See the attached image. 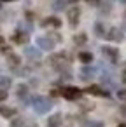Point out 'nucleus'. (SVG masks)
I'll list each match as a JSON object with an SVG mask.
<instances>
[{"label": "nucleus", "instance_id": "f257e3e1", "mask_svg": "<svg viewBox=\"0 0 126 127\" xmlns=\"http://www.w3.org/2000/svg\"><path fill=\"white\" fill-rule=\"evenodd\" d=\"M32 106H33V110H35L39 115H44V113H47V111L53 108V101H51L49 97L35 96V97H32Z\"/></svg>", "mask_w": 126, "mask_h": 127}, {"label": "nucleus", "instance_id": "f03ea898", "mask_svg": "<svg viewBox=\"0 0 126 127\" xmlns=\"http://www.w3.org/2000/svg\"><path fill=\"white\" fill-rule=\"evenodd\" d=\"M61 94H63V97L68 99V101H77V99H81L82 91L77 89V87H65V89L61 91Z\"/></svg>", "mask_w": 126, "mask_h": 127}, {"label": "nucleus", "instance_id": "7ed1b4c3", "mask_svg": "<svg viewBox=\"0 0 126 127\" xmlns=\"http://www.w3.org/2000/svg\"><path fill=\"white\" fill-rule=\"evenodd\" d=\"M102 54L112 63V64H116L117 61H119V51L117 49H114V47H109V45H103L102 47Z\"/></svg>", "mask_w": 126, "mask_h": 127}, {"label": "nucleus", "instance_id": "20e7f679", "mask_svg": "<svg viewBox=\"0 0 126 127\" xmlns=\"http://www.w3.org/2000/svg\"><path fill=\"white\" fill-rule=\"evenodd\" d=\"M105 38L110 40V42H123V40H124V33H123V30H119V28H110V30L105 33Z\"/></svg>", "mask_w": 126, "mask_h": 127}, {"label": "nucleus", "instance_id": "39448f33", "mask_svg": "<svg viewBox=\"0 0 126 127\" xmlns=\"http://www.w3.org/2000/svg\"><path fill=\"white\" fill-rule=\"evenodd\" d=\"M79 16H81V9H79L77 5H74V7L68 11V23H70L72 28H75V26L79 25Z\"/></svg>", "mask_w": 126, "mask_h": 127}, {"label": "nucleus", "instance_id": "423d86ee", "mask_svg": "<svg viewBox=\"0 0 126 127\" xmlns=\"http://www.w3.org/2000/svg\"><path fill=\"white\" fill-rule=\"evenodd\" d=\"M37 45H39V49H44V51H53L54 49V42L49 37H39Z\"/></svg>", "mask_w": 126, "mask_h": 127}, {"label": "nucleus", "instance_id": "0eeeda50", "mask_svg": "<svg viewBox=\"0 0 126 127\" xmlns=\"http://www.w3.org/2000/svg\"><path fill=\"white\" fill-rule=\"evenodd\" d=\"M12 42H14V44H26V42H28V33L23 32V30H18V32L12 35Z\"/></svg>", "mask_w": 126, "mask_h": 127}, {"label": "nucleus", "instance_id": "6e6552de", "mask_svg": "<svg viewBox=\"0 0 126 127\" xmlns=\"http://www.w3.org/2000/svg\"><path fill=\"white\" fill-rule=\"evenodd\" d=\"M95 75H96V70L95 68H91V66H82L81 68V78L82 80H91Z\"/></svg>", "mask_w": 126, "mask_h": 127}, {"label": "nucleus", "instance_id": "1a4fd4ad", "mask_svg": "<svg viewBox=\"0 0 126 127\" xmlns=\"http://www.w3.org/2000/svg\"><path fill=\"white\" fill-rule=\"evenodd\" d=\"M86 92H89V94H93V96H105V97L110 96L109 91H103L100 85H89V87L86 89Z\"/></svg>", "mask_w": 126, "mask_h": 127}, {"label": "nucleus", "instance_id": "9d476101", "mask_svg": "<svg viewBox=\"0 0 126 127\" xmlns=\"http://www.w3.org/2000/svg\"><path fill=\"white\" fill-rule=\"evenodd\" d=\"M25 56H28L30 59H39L40 58V49L39 47H26L25 49Z\"/></svg>", "mask_w": 126, "mask_h": 127}, {"label": "nucleus", "instance_id": "9b49d317", "mask_svg": "<svg viewBox=\"0 0 126 127\" xmlns=\"http://www.w3.org/2000/svg\"><path fill=\"white\" fill-rule=\"evenodd\" d=\"M42 26H44V28H47V26L60 28V26H61V21H60L58 18H47V19H44V21H42Z\"/></svg>", "mask_w": 126, "mask_h": 127}, {"label": "nucleus", "instance_id": "f8f14e48", "mask_svg": "<svg viewBox=\"0 0 126 127\" xmlns=\"http://www.w3.org/2000/svg\"><path fill=\"white\" fill-rule=\"evenodd\" d=\"M61 125V115H51L47 118V127H60Z\"/></svg>", "mask_w": 126, "mask_h": 127}, {"label": "nucleus", "instance_id": "ddd939ff", "mask_svg": "<svg viewBox=\"0 0 126 127\" xmlns=\"http://www.w3.org/2000/svg\"><path fill=\"white\" fill-rule=\"evenodd\" d=\"M0 115L5 117V118H12L16 115V110L14 108H9V106H0Z\"/></svg>", "mask_w": 126, "mask_h": 127}, {"label": "nucleus", "instance_id": "4468645a", "mask_svg": "<svg viewBox=\"0 0 126 127\" xmlns=\"http://www.w3.org/2000/svg\"><path fill=\"white\" fill-rule=\"evenodd\" d=\"M7 63H9V66H12V68H16V66H19V63H21V59H19V56H16V54H12V52H9V54H7Z\"/></svg>", "mask_w": 126, "mask_h": 127}, {"label": "nucleus", "instance_id": "2eb2a0df", "mask_svg": "<svg viewBox=\"0 0 126 127\" xmlns=\"http://www.w3.org/2000/svg\"><path fill=\"white\" fill-rule=\"evenodd\" d=\"M12 84L11 77H5V75H0V89H9Z\"/></svg>", "mask_w": 126, "mask_h": 127}, {"label": "nucleus", "instance_id": "dca6fc26", "mask_svg": "<svg viewBox=\"0 0 126 127\" xmlns=\"http://www.w3.org/2000/svg\"><path fill=\"white\" fill-rule=\"evenodd\" d=\"M95 35L96 37H105V26H103V23H95Z\"/></svg>", "mask_w": 126, "mask_h": 127}, {"label": "nucleus", "instance_id": "f3484780", "mask_svg": "<svg viewBox=\"0 0 126 127\" xmlns=\"http://www.w3.org/2000/svg\"><path fill=\"white\" fill-rule=\"evenodd\" d=\"M79 59H81L84 64H89V63L93 61V54H91V52H81V54H79Z\"/></svg>", "mask_w": 126, "mask_h": 127}, {"label": "nucleus", "instance_id": "a211bd4d", "mask_svg": "<svg viewBox=\"0 0 126 127\" xmlns=\"http://www.w3.org/2000/svg\"><path fill=\"white\" fill-rule=\"evenodd\" d=\"M26 92H28V87H26L25 84H19V85L16 87V94H18V96H19L21 99H23V97L26 96Z\"/></svg>", "mask_w": 126, "mask_h": 127}, {"label": "nucleus", "instance_id": "6ab92c4d", "mask_svg": "<svg viewBox=\"0 0 126 127\" xmlns=\"http://www.w3.org/2000/svg\"><path fill=\"white\" fill-rule=\"evenodd\" d=\"M86 40H88L86 33H79V35H75V37H74V42H75L77 45H82V44H86Z\"/></svg>", "mask_w": 126, "mask_h": 127}, {"label": "nucleus", "instance_id": "aec40b11", "mask_svg": "<svg viewBox=\"0 0 126 127\" xmlns=\"http://www.w3.org/2000/svg\"><path fill=\"white\" fill-rule=\"evenodd\" d=\"M82 127H103V124L102 122H95V120H88V122L82 124Z\"/></svg>", "mask_w": 126, "mask_h": 127}, {"label": "nucleus", "instance_id": "412c9836", "mask_svg": "<svg viewBox=\"0 0 126 127\" xmlns=\"http://www.w3.org/2000/svg\"><path fill=\"white\" fill-rule=\"evenodd\" d=\"M9 127H25V120L23 118H14Z\"/></svg>", "mask_w": 126, "mask_h": 127}, {"label": "nucleus", "instance_id": "4be33fe9", "mask_svg": "<svg viewBox=\"0 0 126 127\" xmlns=\"http://www.w3.org/2000/svg\"><path fill=\"white\" fill-rule=\"evenodd\" d=\"M53 9H54V11H61V9H65V0H56V2L53 4Z\"/></svg>", "mask_w": 126, "mask_h": 127}, {"label": "nucleus", "instance_id": "5701e85b", "mask_svg": "<svg viewBox=\"0 0 126 127\" xmlns=\"http://www.w3.org/2000/svg\"><path fill=\"white\" fill-rule=\"evenodd\" d=\"M7 99V91L5 89H0V103Z\"/></svg>", "mask_w": 126, "mask_h": 127}, {"label": "nucleus", "instance_id": "b1692460", "mask_svg": "<svg viewBox=\"0 0 126 127\" xmlns=\"http://www.w3.org/2000/svg\"><path fill=\"white\" fill-rule=\"evenodd\" d=\"M117 97L123 99V101H126V91H117Z\"/></svg>", "mask_w": 126, "mask_h": 127}, {"label": "nucleus", "instance_id": "393cba45", "mask_svg": "<svg viewBox=\"0 0 126 127\" xmlns=\"http://www.w3.org/2000/svg\"><path fill=\"white\" fill-rule=\"evenodd\" d=\"M123 84H124V85H126V70H124V71H123Z\"/></svg>", "mask_w": 126, "mask_h": 127}, {"label": "nucleus", "instance_id": "a878e982", "mask_svg": "<svg viewBox=\"0 0 126 127\" xmlns=\"http://www.w3.org/2000/svg\"><path fill=\"white\" fill-rule=\"evenodd\" d=\"M86 2H89V4H100V0H86Z\"/></svg>", "mask_w": 126, "mask_h": 127}, {"label": "nucleus", "instance_id": "bb28decb", "mask_svg": "<svg viewBox=\"0 0 126 127\" xmlns=\"http://www.w3.org/2000/svg\"><path fill=\"white\" fill-rule=\"evenodd\" d=\"M117 127H126V124H119V125H117Z\"/></svg>", "mask_w": 126, "mask_h": 127}, {"label": "nucleus", "instance_id": "cd10ccee", "mask_svg": "<svg viewBox=\"0 0 126 127\" xmlns=\"http://www.w3.org/2000/svg\"><path fill=\"white\" fill-rule=\"evenodd\" d=\"M0 44H4V38H2V37H0Z\"/></svg>", "mask_w": 126, "mask_h": 127}, {"label": "nucleus", "instance_id": "c85d7f7f", "mask_svg": "<svg viewBox=\"0 0 126 127\" xmlns=\"http://www.w3.org/2000/svg\"><path fill=\"white\" fill-rule=\"evenodd\" d=\"M2 2H12V0H2Z\"/></svg>", "mask_w": 126, "mask_h": 127}, {"label": "nucleus", "instance_id": "c756f323", "mask_svg": "<svg viewBox=\"0 0 126 127\" xmlns=\"http://www.w3.org/2000/svg\"><path fill=\"white\" fill-rule=\"evenodd\" d=\"M119 2H123V4H126V0H119Z\"/></svg>", "mask_w": 126, "mask_h": 127}, {"label": "nucleus", "instance_id": "7c9ffc66", "mask_svg": "<svg viewBox=\"0 0 126 127\" xmlns=\"http://www.w3.org/2000/svg\"><path fill=\"white\" fill-rule=\"evenodd\" d=\"M70 2H77V0H70Z\"/></svg>", "mask_w": 126, "mask_h": 127}, {"label": "nucleus", "instance_id": "2f4dec72", "mask_svg": "<svg viewBox=\"0 0 126 127\" xmlns=\"http://www.w3.org/2000/svg\"><path fill=\"white\" fill-rule=\"evenodd\" d=\"M32 127H37V125H32Z\"/></svg>", "mask_w": 126, "mask_h": 127}]
</instances>
